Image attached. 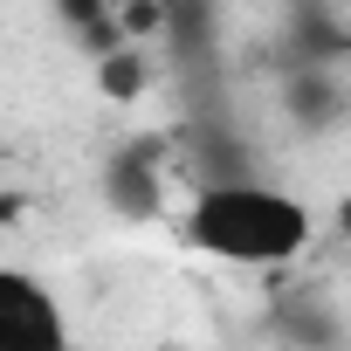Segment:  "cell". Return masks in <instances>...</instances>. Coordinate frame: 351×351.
<instances>
[{
	"label": "cell",
	"mask_w": 351,
	"mask_h": 351,
	"mask_svg": "<svg viewBox=\"0 0 351 351\" xmlns=\"http://www.w3.org/2000/svg\"><path fill=\"white\" fill-rule=\"evenodd\" d=\"M180 241L228 269H289L317 241V214L269 180H200L180 214Z\"/></svg>",
	"instance_id": "cell-1"
},
{
	"label": "cell",
	"mask_w": 351,
	"mask_h": 351,
	"mask_svg": "<svg viewBox=\"0 0 351 351\" xmlns=\"http://www.w3.org/2000/svg\"><path fill=\"white\" fill-rule=\"evenodd\" d=\"M69 310L49 276L0 262V351H69Z\"/></svg>",
	"instance_id": "cell-2"
},
{
	"label": "cell",
	"mask_w": 351,
	"mask_h": 351,
	"mask_svg": "<svg viewBox=\"0 0 351 351\" xmlns=\"http://www.w3.org/2000/svg\"><path fill=\"white\" fill-rule=\"evenodd\" d=\"M131 14H138L131 0H56V21H62L90 56H104V49L131 42V35H138V21H131Z\"/></svg>",
	"instance_id": "cell-3"
},
{
	"label": "cell",
	"mask_w": 351,
	"mask_h": 351,
	"mask_svg": "<svg viewBox=\"0 0 351 351\" xmlns=\"http://www.w3.org/2000/svg\"><path fill=\"white\" fill-rule=\"evenodd\" d=\"M97 69H104V90H110V97H138V90L152 83V62H145V49H138V42L104 49V56H97Z\"/></svg>",
	"instance_id": "cell-4"
},
{
	"label": "cell",
	"mask_w": 351,
	"mask_h": 351,
	"mask_svg": "<svg viewBox=\"0 0 351 351\" xmlns=\"http://www.w3.org/2000/svg\"><path fill=\"white\" fill-rule=\"evenodd\" d=\"M330 228H337V241H344V248H351V193H344V200H337V207H330Z\"/></svg>",
	"instance_id": "cell-5"
}]
</instances>
